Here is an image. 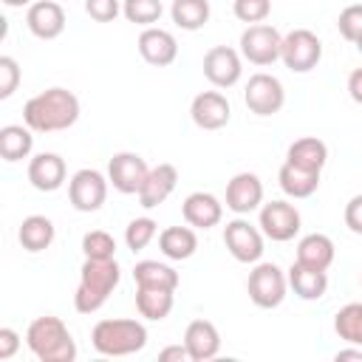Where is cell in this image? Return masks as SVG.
I'll return each mask as SVG.
<instances>
[{
  "mask_svg": "<svg viewBox=\"0 0 362 362\" xmlns=\"http://www.w3.org/2000/svg\"><path fill=\"white\" fill-rule=\"evenodd\" d=\"M79 119V99L68 88H48L23 105V122L34 133H59Z\"/></svg>",
  "mask_w": 362,
  "mask_h": 362,
  "instance_id": "6da1fadb",
  "label": "cell"
},
{
  "mask_svg": "<svg viewBox=\"0 0 362 362\" xmlns=\"http://www.w3.org/2000/svg\"><path fill=\"white\" fill-rule=\"evenodd\" d=\"M119 280H122V272H119L116 257H110V260L85 257V263L79 269V286H76V294H74L76 311L79 314L99 311L107 303V297L113 294V288L119 286Z\"/></svg>",
  "mask_w": 362,
  "mask_h": 362,
  "instance_id": "7a4b0ae2",
  "label": "cell"
},
{
  "mask_svg": "<svg viewBox=\"0 0 362 362\" xmlns=\"http://www.w3.org/2000/svg\"><path fill=\"white\" fill-rule=\"evenodd\" d=\"M25 345L40 362H74L76 359V342L68 325L51 314L28 322Z\"/></svg>",
  "mask_w": 362,
  "mask_h": 362,
  "instance_id": "3957f363",
  "label": "cell"
},
{
  "mask_svg": "<svg viewBox=\"0 0 362 362\" xmlns=\"http://www.w3.org/2000/svg\"><path fill=\"white\" fill-rule=\"evenodd\" d=\"M90 342L102 356H130L147 345V328L144 322L127 317L99 320L90 331Z\"/></svg>",
  "mask_w": 362,
  "mask_h": 362,
  "instance_id": "277c9868",
  "label": "cell"
},
{
  "mask_svg": "<svg viewBox=\"0 0 362 362\" xmlns=\"http://www.w3.org/2000/svg\"><path fill=\"white\" fill-rule=\"evenodd\" d=\"M249 300L257 308H277L288 291V274L277 263H257L246 280Z\"/></svg>",
  "mask_w": 362,
  "mask_h": 362,
  "instance_id": "5b68a950",
  "label": "cell"
},
{
  "mask_svg": "<svg viewBox=\"0 0 362 362\" xmlns=\"http://www.w3.org/2000/svg\"><path fill=\"white\" fill-rule=\"evenodd\" d=\"M280 59L288 71L294 74H308L311 68H317V62L322 59V42L314 31L308 28H294L283 37V48H280Z\"/></svg>",
  "mask_w": 362,
  "mask_h": 362,
  "instance_id": "8992f818",
  "label": "cell"
},
{
  "mask_svg": "<svg viewBox=\"0 0 362 362\" xmlns=\"http://www.w3.org/2000/svg\"><path fill=\"white\" fill-rule=\"evenodd\" d=\"M280 48H283V37L269 23L246 25V31L240 34V57L249 59L252 65H272V62H277L280 59Z\"/></svg>",
  "mask_w": 362,
  "mask_h": 362,
  "instance_id": "52a82bcc",
  "label": "cell"
},
{
  "mask_svg": "<svg viewBox=\"0 0 362 362\" xmlns=\"http://www.w3.org/2000/svg\"><path fill=\"white\" fill-rule=\"evenodd\" d=\"M107 175H102L99 170H76L68 181V201L76 212H96L102 209L105 198H107Z\"/></svg>",
  "mask_w": 362,
  "mask_h": 362,
  "instance_id": "ba28073f",
  "label": "cell"
},
{
  "mask_svg": "<svg viewBox=\"0 0 362 362\" xmlns=\"http://www.w3.org/2000/svg\"><path fill=\"white\" fill-rule=\"evenodd\" d=\"M243 102L255 116H274L286 105V90L283 82L272 74H252L243 90Z\"/></svg>",
  "mask_w": 362,
  "mask_h": 362,
  "instance_id": "9c48e42d",
  "label": "cell"
},
{
  "mask_svg": "<svg viewBox=\"0 0 362 362\" xmlns=\"http://www.w3.org/2000/svg\"><path fill=\"white\" fill-rule=\"evenodd\" d=\"M263 232L246 218H235L223 226V246L238 263H257L263 257Z\"/></svg>",
  "mask_w": 362,
  "mask_h": 362,
  "instance_id": "30bf717a",
  "label": "cell"
},
{
  "mask_svg": "<svg viewBox=\"0 0 362 362\" xmlns=\"http://www.w3.org/2000/svg\"><path fill=\"white\" fill-rule=\"evenodd\" d=\"M257 226L269 240L286 243L300 232V212L288 201H269V204L260 206Z\"/></svg>",
  "mask_w": 362,
  "mask_h": 362,
  "instance_id": "8fae6325",
  "label": "cell"
},
{
  "mask_svg": "<svg viewBox=\"0 0 362 362\" xmlns=\"http://www.w3.org/2000/svg\"><path fill=\"white\" fill-rule=\"evenodd\" d=\"M147 161L139 153H113L107 161V181L122 195H139V189L147 181Z\"/></svg>",
  "mask_w": 362,
  "mask_h": 362,
  "instance_id": "7c38bea8",
  "label": "cell"
},
{
  "mask_svg": "<svg viewBox=\"0 0 362 362\" xmlns=\"http://www.w3.org/2000/svg\"><path fill=\"white\" fill-rule=\"evenodd\" d=\"M243 74V62L240 54L229 45H215L204 54V76L215 85V88H232L238 85Z\"/></svg>",
  "mask_w": 362,
  "mask_h": 362,
  "instance_id": "4fadbf2b",
  "label": "cell"
},
{
  "mask_svg": "<svg viewBox=\"0 0 362 362\" xmlns=\"http://www.w3.org/2000/svg\"><path fill=\"white\" fill-rule=\"evenodd\" d=\"M189 116L201 130H221L229 124L232 107L221 90H201L189 105Z\"/></svg>",
  "mask_w": 362,
  "mask_h": 362,
  "instance_id": "5bb4252c",
  "label": "cell"
},
{
  "mask_svg": "<svg viewBox=\"0 0 362 362\" xmlns=\"http://www.w3.org/2000/svg\"><path fill=\"white\" fill-rule=\"evenodd\" d=\"M25 25L37 40H57L65 31V8L59 0H34L25 11Z\"/></svg>",
  "mask_w": 362,
  "mask_h": 362,
  "instance_id": "9a60e30c",
  "label": "cell"
},
{
  "mask_svg": "<svg viewBox=\"0 0 362 362\" xmlns=\"http://www.w3.org/2000/svg\"><path fill=\"white\" fill-rule=\"evenodd\" d=\"M263 204V181L255 173H238L226 184V209L235 215H249Z\"/></svg>",
  "mask_w": 362,
  "mask_h": 362,
  "instance_id": "2e32d148",
  "label": "cell"
},
{
  "mask_svg": "<svg viewBox=\"0 0 362 362\" xmlns=\"http://www.w3.org/2000/svg\"><path fill=\"white\" fill-rule=\"evenodd\" d=\"M139 54L147 65H156V68H167L175 62L178 57V42L175 37L167 31V28H158V25H150L139 34Z\"/></svg>",
  "mask_w": 362,
  "mask_h": 362,
  "instance_id": "e0dca14e",
  "label": "cell"
},
{
  "mask_svg": "<svg viewBox=\"0 0 362 362\" xmlns=\"http://www.w3.org/2000/svg\"><path fill=\"white\" fill-rule=\"evenodd\" d=\"M65 175H68V167H65V158L57 156V153H37L31 161H28V181L34 189L40 192H54L65 184Z\"/></svg>",
  "mask_w": 362,
  "mask_h": 362,
  "instance_id": "ac0fdd59",
  "label": "cell"
},
{
  "mask_svg": "<svg viewBox=\"0 0 362 362\" xmlns=\"http://www.w3.org/2000/svg\"><path fill=\"white\" fill-rule=\"evenodd\" d=\"M181 212L192 229H212L223 218V204L212 192H189L181 204Z\"/></svg>",
  "mask_w": 362,
  "mask_h": 362,
  "instance_id": "d6986e66",
  "label": "cell"
},
{
  "mask_svg": "<svg viewBox=\"0 0 362 362\" xmlns=\"http://www.w3.org/2000/svg\"><path fill=\"white\" fill-rule=\"evenodd\" d=\"M184 345L192 356V362H206L215 359L221 351V334L215 328V322L209 320H192L184 331Z\"/></svg>",
  "mask_w": 362,
  "mask_h": 362,
  "instance_id": "ffe728a7",
  "label": "cell"
},
{
  "mask_svg": "<svg viewBox=\"0 0 362 362\" xmlns=\"http://www.w3.org/2000/svg\"><path fill=\"white\" fill-rule=\"evenodd\" d=\"M175 184H178V170L173 164H156V167H150L147 181L139 189V204L144 209H153V206L164 204L173 195Z\"/></svg>",
  "mask_w": 362,
  "mask_h": 362,
  "instance_id": "44dd1931",
  "label": "cell"
},
{
  "mask_svg": "<svg viewBox=\"0 0 362 362\" xmlns=\"http://www.w3.org/2000/svg\"><path fill=\"white\" fill-rule=\"evenodd\" d=\"M286 274H288V288L300 300H308L311 303V300H320L328 291V274L322 269H311V266L294 260Z\"/></svg>",
  "mask_w": 362,
  "mask_h": 362,
  "instance_id": "7402d4cb",
  "label": "cell"
},
{
  "mask_svg": "<svg viewBox=\"0 0 362 362\" xmlns=\"http://www.w3.org/2000/svg\"><path fill=\"white\" fill-rule=\"evenodd\" d=\"M286 161L294 164V167H303V170L322 173V167H325V161H328V147H325V141L317 139V136H303V139H297V141L288 144Z\"/></svg>",
  "mask_w": 362,
  "mask_h": 362,
  "instance_id": "603a6c76",
  "label": "cell"
},
{
  "mask_svg": "<svg viewBox=\"0 0 362 362\" xmlns=\"http://www.w3.org/2000/svg\"><path fill=\"white\" fill-rule=\"evenodd\" d=\"M158 249L170 260H187L198 249V235L189 223L187 226H167L158 232Z\"/></svg>",
  "mask_w": 362,
  "mask_h": 362,
  "instance_id": "cb8c5ba5",
  "label": "cell"
},
{
  "mask_svg": "<svg viewBox=\"0 0 362 362\" xmlns=\"http://www.w3.org/2000/svg\"><path fill=\"white\" fill-rule=\"evenodd\" d=\"M334 255H337L334 240L322 232H311V235L300 238V243H297V260L311 266V269L328 272V266L334 263Z\"/></svg>",
  "mask_w": 362,
  "mask_h": 362,
  "instance_id": "d4e9b609",
  "label": "cell"
},
{
  "mask_svg": "<svg viewBox=\"0 0 362 362\" xmlns=\"http://www.w3.org/2000/svg\"><path fill=\"white\" fill-rule=\"evenodd\" d=\"M133 280L141 288H170V291H175L181 283L178 272L167 263H158V260H139L133 266Z\"/></svg>",
  "mask_w": 362,
  "mask_h": 362,
  "instance_id": "484cf974",
  "label": "cell"
},
{
  "mask_svg": "<svg viewBox=\"0 0 362 362\" xmlns=\"http://www.w3.org/2000/svg\"><path fill=\"white\" fill-rule=\"evenodd\" d=\"M34 130L28 124H6L0 130V156L3 161L14 164V161H23L31 156L34 150Z\"/></svg>",
  "mask_w": 362,
  "mask_h": 362,
  "instance_id": "4316f807",
  "label": "cell"
},
{
  "mask_svg": "<svg viewBox=\"0 0 362 362\" xmlns=\"http://www.w3.org/2000/svg\"><path fill=\"white\" fill-rule=\"evenodd\" d=\"M175 305V291L170 288H141L136 286V308L144 320H153V322H161L170 317Z\"/></svg>",
  "mask_w": 362,
  "mask_h": 362,
  "instance_id": "83f0119b",
  "label": "cell"
},
{
  "mask_svg": "<svg viewBox=\"0 0 362 362\" xmlns=\"http://www.w3.org/2000/svg\"><path fill=\"white\" fill-rule=\"evenodd\" d=\"M277 181H280V189L288 195V198H308L317 192L320 187V173L314 170H303V167H294V164H283L280 173H277Z\"/></svg>",
  "mask_w": 362,
  "mask_h": 362,
  "instance_id": "f1b7e54d",
  "label": "cell"
},
{
  "mask_svg": "<svg viewBox=\"0 0 362 362\" xmlns=\"http://www.w3.org/2000/svg\"><path fill=\"white\" fill-rule=\"evenodd\" d=\"M54 235H57L54 232V223L45 215H28V218H23L20 232H17L20 246L25 252H42V249H48L54 243Z\"/></svg>",
  "mask_w": 362,
  "mask_h": 362,
  "instance_id": "f546056e",
  "label": "cell"
},
{
  "mask_svg": "<svg viewBox=\"0 0 362 362\" xmlns=\"http://www.w3.org/2000/svg\"><path fill=\"white\" fill-rule=\"evenodd\" d=\"M209 14H212L209 0H173V6H170L173 23H175L178 28H184V31H198V28H204V25L209 23Z\"/></svg>",
  "mask_w": 362,
  "mask_h": 362,
  "instance_id": "4dcf8cb0",
  "label": "cell"
},
{
  "mask_svg": "<svg viewBox=\"0 0 362 362\" xmlns=\"http://www.w3.org/2000/svg\"><path fill=\"white\" fill-rule=\"evenodd\" d=\"M334 331L342 342L362 348V303H348L334 314Z\"/></svg>",
  "mask_w": 362,
  "mask_h": 362,
  "instance_id": "1f68e13d",
  "label": "cell"
},
{
  "mask_svg": "<svg viewBox=\"0 0 362 362\" xmlns=\"http://www.w3.org/2000/svg\"><path fill=\"white\" fill-rule=\"evenodd\" d=\"M161 11H164L161 0H122V14L127 17V23H136V25H144V28L158 23Z\"/></svg>",
  "mask_w": 362,
  "mask_h": 362,
  "instance_id": "d6a6232c",
  "label": "cell"
},
{
  "mask_svg": "<svg viewBox=\"0 0 362 362\" xmlns=\"http://www.w3.org/2000/svg\"><path fill=\"white\" fill-rule=\"evenodd\" d=\"M156 235H158V223L153 218H133L124 229V243L130 252H141L144 246H150Z\"/></svg>",
  "mask_w": 362,
  "mask_h": 362,
  "instance_id": "836d02e7",
  "label": "cell"
},
{
  "mask_svg": "<svg viewBox=\"0 0 362 362\" xmlns=\"http://www.w3.org/2000/svg\"><path fill=\"white\" fill-rule=\"evenodd\" d=\"M82 252H85V257H93V260H110V257H116V240L105 229H93V232H85Z\"/></svg>",
  "mask_w": 362,
  "mask_h": 362,
  "instance_id": "e575fe53",
  "label": "cell"
},
{
  "mask_svg": "<svg viewBox=\"0 0 362 362\" xmlns=\"http://www.w3.org/2000/svg\"><path fill=\"white\" fill-rule=\"evenodd\" d=\"M232 11L240 23L255 25V23H263L272 14V0H235Z\"/></svg>",
  "mask_w": 362,
  "mask_h": 362,
  "instance_id": "d590c367",
  "label": "cell"
},
{
  "mask_svg": "<svg viewBox=\"0 0 362 362\" xmlns=\"http://www.w3.org/2000/svg\"><path fill=\"white\" fill-rule=\"evenodd\" d=\"M337 28L339 34L348 40V42H356L362 37V3H354V6H345L337 17Z\"/></svg>",
  "mask_w": 362,
  "mask_h": 362,
  "instance_id": "8d00e7d4",
  "label": "cell"
},
{
  "mask_svg": "<svg viewBox=\"0 0 362 362\" xmlns=\"http://www.w3.org/2000/svg\"><path fill=\"white\" fill-rule=\"evenodd\" d=\"M20 85V65L14 57H0V99H8Z\"/></svg>",
  "mask_w": 362,
  "mask_h": 362,
  "instance_id": "74e56055",
  "label": "cell"
},
{
  "mask_svg": "<svg viewBox=\"0 0 362 362\" xmlns=\"http://www.w3.org/2000/svg\"><path fill=\"white\" fill-rule=\"evenodd\" d=\"M85 11L96 23H113L122 14V3L119 0H85Z\"/></svg>",
  "mask_w": 362,
  "mask_h": 362,
  "instance_id": "f35d334b",
  "label": "cell"
},
{
  "mask_svg": "<svg viewBox=\"0 0 362 362\" xmlns=\"http://www.w3.org/2000/svg\"><path fill=\"white\" fill-rule=\"evenodd\" d=\"M345 226L354 235H362V195H354L345 204Z\"/></svg>",
  "mask_w": 362,
  "mask_h": 362,
  "instance_id": "ab89813d",
  "label": "cell"
},
{
  "mask_svg": "<svg viewBox=\"0 0 362 362\" xmlns=\"http://www.w3.org/2000/svg\"><path fill=\"white\" fill-rule=\"evenodd\" d=\"M20 348V334L14 328H0V359H11Z\"/></svg>",
  "mask_w": 362,
  "mask_h": 362,
  "instance_id": "60d3db41",
  "label": "cell"
},
{
  "mask_svg": "<svg viewBox=\"0 0 362 362\" xmlns=\"http://www.w3.org/2000/svg\"><path fill=\"white\" fill-rule=\"evenodd\" d=\"M348 96H351L356 105H362V68H354V71L348 74Z\"/></svg>",
  "mask_w": 362,
  "mask_h": 362,
  "instance_id": "b9f144b4",
  "label": "cell"
},
{
  "mask_svg": "<svg viewBox=\"0 0 362 362\" xmlns=\"http://www.w3.org/2000/svg\"><path fill=\"white\" fill-rule=\"evenodd\" d=\"M158 359H161V362H170V359H178V362H192V356H189L187 345H170V348H164V351L158 354Z\"/></svg>",
  "mask_w": 362,
  "mask_h": 362,
  "instance_id": "7bdbcfd3",
  "label": "cell"
},
{
  "mask_svg": "<svg viewBox=\"0 0 362 362\" xmlns=\"http://www.w3.org/2000/svg\"><path fill=\"white\" fill-rule=\"evenodd\" d=\"M334 359H337V362H342V359H359V362H362V348H359V345H354V348H342V351H337Z\"/></svg>",
  "mask_w": 362,
  "mask_h": 362,
  "instance_id": "ee69618b",
  "label": "cell"
},
{
  "mask_svg": "<svg viewBox=\"0 0 362 362\" xmlns=\"http://www.w3.org/2000/svg\"><path fill=\"white\" fill-rule=\"evenodd\" d=\"M8 8H23V6H31L34 0H3Z\"/></svg>",
  "mask_w": 362,
  "mask_h": 362,
  "instance_id": "f6af8a7d",
  "label": "cell"
},
{
  "mask_svg": "<svg viewBox=\"0 0 362 362\" xmlns=\"http://www.w3.org/2000/svg\"><path fill=\"white\" fill-rule=\"evenodd\" d=\"M354 45H356V51H359V54H362V37H359V40H356V42H354Z\"/></svg>",
  "mask_w": 362,
  "mask_h": 362,
  "instance_id": "bcb514c9",
  "label": "cell"
},
{
  "mask_svg": "<svg viewBox=\"0 0 362 362\" xmlns=\"http://www.w3.org/2000/svg\"><path fill=\"white\" fill-rule=\"evenodd\" d=\"M359 286H362V274H359Z\"/></svg>",
  "mask_w": 362,
  "mask_h": 362,
  "instance_id": "7dc6e473",
  "label": "cell"
}]
</instances>
